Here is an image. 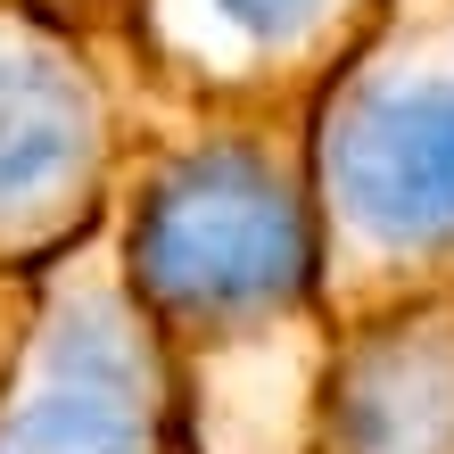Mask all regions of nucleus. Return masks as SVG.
Instances as JSON below:
<instances>
[{"label": "nucleus", "mask_w": 454, "mask_h": 454, "mask_svg": "<svg viewBox=\"0 0 454 454\" xmlns=\"http://www.w3.org/2000/svg\"><path fill=\"white\" fill-rule=\"evenodd\" d=\"M306 264V231L273 182L239 157H207L149 207L141 273L174 306H256L281 298Z\"/></svg>", "instance_id": "nucleus-1"}, {"label": "nucleus", "mask_w": 454, "mask_h": 454, "mask_svg": "<svg viewBox=\"0 0 454 454\" xmlns=\"http://www.w3.org/2000/svg\"><path fill=\"white\" fill-rule=\"evenodd\" d=\"M339 191L388 239L454 231V91L405 83L372 99L339 141Z\"/></svg>", "instance_id": "nucleus-2"}, {"label": "nucleus", "mask_w": 454, "mask_h": 454, "mask_svg": "<svg viewBox=\"0 0 454 454\" xmlns=\"http://www.w3.org/2000/svg\"><path fill=\"white\" fill-rule=\"evenodd\" d=\"M9 454H141V421H132V380L99 339H74L59 380L34 396L17 421Z\"/></svg>", "instance_id": "nucleus-3"}, {"label": "nucleus", "mask_w": 454, "mask_h": 454, "mask_svg": "<svg viewBox=\"0 0 454 454\" xmlns=\"http://www.w3.org/2000/svg\"><path fill=\"white\" fill-rule=\"evenodd\" d=\"M74 149V99L42 67L0 59V199H25Z\"/></svg>", "instance_id": "nucleus-4"}, {"label": "nucleus", "mask_w": 454, "mask_h": 454, "mask_svg": "<svg viewBox=\"0 0 454 454\" xmlns=\"http://www.w3.org/2000/svg\"><path fill=\"white\" fill-rule=\"evenodd\" d=\"M215 17H231L239 34H298V25L323 9V0H207Z\"/></svg>", "instance_id": "nucleus-5"}]
</instances>
